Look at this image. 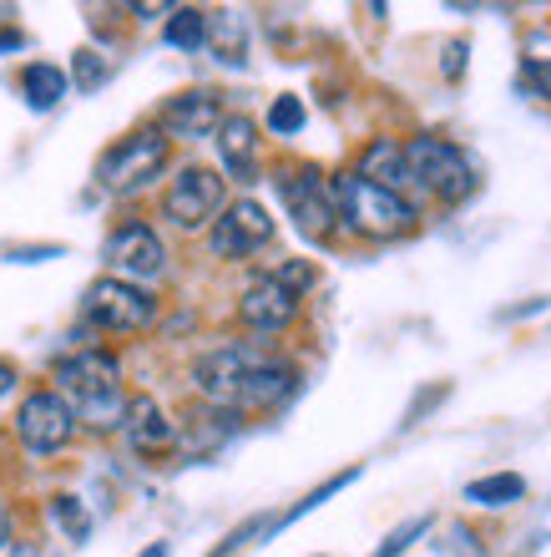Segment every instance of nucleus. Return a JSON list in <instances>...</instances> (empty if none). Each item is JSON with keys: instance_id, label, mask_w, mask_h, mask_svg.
Segmentation results:
<instances>
[{"instance_id": "7ed1b4c3", "label": "nucleus", "mask_w": 551, "mask_h": 557, "mask_svg": "<svg viewBox=\"0 0 551 557\" xmlns=\"http://www.w3.org/2000/svg\"><path fill=\"white\" fill-rule=\"evenodd\" d=\"M334 198H339V223L364 238H400L415 228V203L405 193L375 188V183H364L354 173L334 177Z\"/></svg>"}, {"instance_id": "9b49d317", "label": "nucleus", "mask_w": 551, "mask_h": 557, "mask_svg": "<svg viewBox=\"0 0 551 557\" xmlns=\"http://www.w3.org/2000/svg\"><path fill=\"white\" fill-rule=\"evenodd\" d=\"M102 259H107V269H112V278H127V284L158 278L162 269H167V249H162L158 228H147V223H122V228H112V238L102 244Z\"/></svg>"}, {"instance_id": "f257e3e1", "label": "nucleus", "mask_w": 551, "mask_h": 557, "mask_svg": "<svg viewBox=\"0 0 551 557\" xmlns=\"http://www.w3.org/2000/svg\"><path fill=\"white\" fill-rule=\"evenodd\" d=\"M57 396L66 400V411L76 425L91 431H116L122 411H127V391H122V366L107 350H76L57 366Z\"/></svg>"}, {"instance_id": "9d476101", "label": "nucleus", "mask_w": 551, "mask_h": 557, "mask_svg": "<svg viewBox=\"0 0 551 557\" xmlns=\"http://www.w3.org/2000/svg\"><path fill=\"white\" fill-rule=\"evenodd\" d=\"M268 238H274L268 208L253 203V198H238V203H228L218 219H213V228H208V249L218 253V259H248V253H259Z\"/></svg>"}, {"instance_id": "f03ea898", "label": "nucleus", "mask_w": 551, "mask_h": 557, "mask_svg": "<svg viewBox=\"0 0 551 557\" xmlns=\"http://www.w3.org/2000/svg\"><path fill=\"white\" fill-rule=\"evenodd\" d=\"M405 173L410 188L425 193V198H440V203H461L476 193V162L465 158V147H455L450 137H410L405 147Z\"/></svg>"}, {"instance_id": "4be33fe9", "label": "nucleus", "mask_w": 551, "mask_h": 557, "mask_svg": "<svg viewBox=\"0 0 551 557\" xmlns=\"http://www.w3.org/2000/svg\"><path fill=\"white\" fill-rule=\"evenodd\" d=\"M162 36H167V46H177V51H198V46H208V11L177 5V11H167Z\"/></svg>"}, {"instance_id": "473e14b6", "label": "nucleus", "mask_w": 551, "mask_h": 557, "mask_svg": "<svg viewBox=\"0 0 551 557\" xmlns=\"http://www.w3.org/2000/svg\"><path fill=\"white\" fill-rule=\"evenodd\" d=\"M5 547H11V512L0 507V553H5Z\"/></svg>"}, {"instance_id": "6ab92c4d", "label": "nucleus", "mask_w": 551, "mask_h": 557, "mask_svg": "<svg viewBox=\"0 0 551 557\" xmlns=\"http://www.w3.org/2000/svg\"><path fill=\"white\" fill-rule=\"evenodd\" d=\"M208 46L218 51V61L243 66L248 61V21L238 11H213L208 15Z\"/></svg>"}, {"instance_id": "4468645a", "label": "nucleus", "mask_w": 551, "mask_h": 557, "mask_svg": "<svg viewBox=\"0 0 551 557\" xmlns=\"http://www.w3.org/2000/svg\"><path fill=\"white\" fill-rule=\"evenodd\" d=\"M122 431H127L132 451L142 456H162L177 446V425L167 421V411H162L152 396H132L127 411H122Z\"/></svg>"}, {"instance_id": "f704fd0d", "label": "nucleus", "mask_w": 551, "mask_h": 557, "mask_svg": "<svg viewBox=\"0 0 551 557\" xmlns=\"http://www.w3.org/2000/svg\"><path fill=\"white\" fill-rule=\"evenodd\" d=\"M142 557H173V547H167V543H152Z\"/></svg>"}, {"instance_id": "ddd939ff", "label": "nucleus", "mask_w": 551, "mask_h": 557, "mask_svg": "<svg viewBox=\"0 0 551 557\" xmlns=\"http://www.w3.org/2000/svg\"><path fill=\"white\" fill-rule=\"evenodd\" d=\"M218 122H223V97L218 91H203V87L177 91L173 102L162 107V127H167L173 137H188V143L213 137L218 133Z\"/></svg>"}, {"instance_id": "6e6552de", "label": "nucleus", "mask_w": 551, "mask_h": 557, "mask_svg": "<svg viewBox=\"0 0 551 557\" xmlns=\"http://www.w3.org/2000/svg\"><path fill=\"white\" fill-rule=\"evenodd\" d=\"M263 360H268V355H263V345H253V339H233V345H218V350H208L203 360L192 366L198 396L213 400V406H223V411H233V400H238L243 381L263 366Z\"/></svg>"}, {"instance_id": "2eb2a0df", "label": "nucleus", "mask_w": 551, "mask_h": 557, "mask_svg": "<svg viewBox=\"0 0 551 557\" xmlns=\"http://www.w3.org/2000/svg\"><path fill=\"white\" fill-rule=\"evenodd\" d=\"M299 391V370L289 366V360H263L253 375L243 381V391H238V400H233V411H274V406H284V400Z\"/></svg>"}, {"instance_id": "f8f14e48", "label": "nucleus", "mask_w": 551, "mask_h": 557, "mask_svg": "<svg viewBox=\"0 0 551 557\" xmlns=\"http://www.w3.org/2000/svg\"><path fill=\"white\" fill-rule=\"evenodd\" d=\"M238 320L253 330V335H278V330H289L299 320V294L284 289L278 278H253L238 299Z\"/></svg>"}, {"instance_id": "2f4dec72", "label": "nucleus", "mask_w": 551, "mask_h": 557, "mask_svg": "<svg viewBox=\"0 0 551 557\" xmlns=\"http://www.w3.org/2000/svg\"><path fill=\"white\" fill-rule=\"evenodd\" d=\"M15 381H21V375H15V366H11V360H0V396H5V391H15Z\"/></svg>"}, {"instance_id": "cd10ccee", "label": "nucleus", "mask_w": 551, "mask_h": 557, "mask_svg": "<svg viewBox=\"0 0 551 557\" xmlns=\"http://www.w3.org/2000/svg\"><path fill=\"white\" fill-rule=\"evenodd\" d=\"M522 91L526 97H547L551 102V61H541V57L522 61Z\"/></svg>"}, {"instance_id": "b1692460", "label": "nucleus", "mask_w": 551, "mask_h": 557, "mask_svg": "<svg viewBox=\"0 0 551 557\" xmlns=\"http://www.w3.org/2000/svg\"><path fill=\"white\" fill-rule=\"evenodd\" d=\"M51 522H57L72 543H87L91 537V517L82 512V502L76 497H51Z\"/></svg>"}, {"instance_id": "1a4fd4ad", "label": "nucleus", "mask_w": 551, "mask_h": 557, "mask_svg": "<svg viewBox=\"0 0 551 557\" xmlns=\"http://www.w3.org/2000/svg\"><path fill=\"white\" fill-rule=\"evenodd\" d=\"M15 436L26 446L30 456H51L61 446H72L76 436V416L66 411V400L57 391H30L15 411Z\"/></svg>"}, {"instance_id": "a211bd4d", "label": "nucleus", "mask_w": 551, "mask_h": 557, "mask_svg": "<svg viewBox=\"0 0 551 557\" xmlns=\"http://www.w3.org/2000/svg\"><path fill=\"white\" fill-rule=\"evenodd\" d=\"M66 87H72V76L61 72V66H51V61H30L26 72H21V97H26L36 112H51V107L66 97Z\"/></svg>"}, {"instance_id": "423d86ee", "label": "nucleus", "mask_w": 551, "mask_h": 557, "mask_svg": "<svg viewBox=\"0 0 551 557\" xmlns=\"http://www.w3.org/2000/svg\"><path fill=\"white\" fill-rule=\"evenodd\" d=\"M223 208H228V188H223V177L213 168H183L162 193V219L183 228V234L208 228Z\"/></svg>"}, {"instance_id": "72a5a7b5", "label": "nucleus", "mask_w": 551, "mask_h": 557, "mask_svg": "<svg viewBox=\"0 0 551 557\" xmlns=\"http://www.w3.org/2000/svg\"><path fill=\"white\" fill-rule=\"evenodd\" d=\"M132 11L142 15V21H158V15H167V5H132Z\"/></svg>"}, {"instance_id": "bb28decb", "label": "nucleus", "mask_w": 551, "mask_h": 557, "mask_svg": "<svg viewBox=\"0 0 551 557\" xmlns=\"http://www.w3.org/2000/svg\"><path fill=\"white\" fill-rule=\"evenodd\" d=\"M72 76H76V87H82V91H97L107 82V61L97 57V51H76Z\"/></svg>"}, {"instance_id": "c756f323", "label": "nucleus", "mask_w": 551, "mask_h": 557, "mask_svg": "<svg viewBox=\"0 0 551 557\" xmlns=\"http://www.w3.org/2000/svg\"><path fill=\"white\" fill-rule=\"evenodd\" d=\"M57 244H46V249H15L11 253V264H41V259H57Z\"/></svg>"}, {"instance_id": "7c9ffc66", "label": "nucleus", "mask_w": 551, "mask_h": 557, "mask_svg": "<svg viewBox=\"0 0 551 557\" xmlns=\"http://www.w3.org/2000/svg\"><path fill=\"white\" fill-rule=\"evenodd\" d=\"M461 57H465V41H450L446 46V76H461Z\"/></svg>"}, {"instance_id": "39448f33", "label": "nucleus", "mask_w": 551, "mask_h": 557, "mask_svg": "<svg viewBox=\"0 0 551 557\" xmlns=\"http://www.w3.org/2000/svg\"><path fill=\"white\" fill-rule=\"evenodd\" d=\"M167 158H173L167 133L142 127V133H132V137L107 147L102 162H97V183H102L107 193H137V188H147L152 177H162Z\"/></svg>"}, {"instance_id": "f3484780", "label": "nucleus", "mask_w": 551, "mask_h": 557, "mask_svg": "<svg viewBox=\"0 0 551 557\" xmlns=\"http://www.w3.org/2000/svg\"><path fill=\"white\" fill-rule=\"evenodd\" d=\"M354 177L375 183V188L405 193L410 188V173H405V152H400V143H390V137H375V143L360 152V162H354Z\"/></svg>"}, {"instance_id": "5701e85b", "label": "nucleus", "mask_w": 551, "mask_h": 557, "mask_svg": "<svg viewBox=\"0 0 551 557\" xmlns=\"http://www.w3.org/2000/svg\"><path fill=\"white\" fill-rule=\"evenodd\" d=\"M354 476H360V467H349V471H339V476H329V482H324V486H314V492H309V497L299 502V507H289V512H284V517H274V522H268V532L289 528V522H299V517H304V512H314V507H320V502H329L334 492H345V486L354 482Z\"/></svg>"}, {"instance_id": "c85d7f7f", "label": "nucleus", "mask_w": 551, "mask_h": 557, "mask_svg": "<svg viewBox=\"0 0 551 557\" xmlns=\"http://www.w3.org/2000/svg\"><path fill=\"white\" fill-rule=\"evenodd\" d=\"M268 278H278L284 289H293V294H299V299H304V289H309V284H314V264H304V259H289V264H278Z\"/></svg>"}, {"instance_id": "0eeeda50", "label": "nucleus", "mask_w": 551, "mask_h": 557, "mask_svg": "<svg viewBox=\"0 0 551 557\" xmlns=\"http://www.w3.org/2000/svg\"><path fill=\"white\" fill-rule=\"evenodd\" d=\"M82 309H87V320L97 330H112V335H137V330H147L158 320V299L142 284H127V278H112V274L91 284Z\"/></svg>"}, {"instance_id": "dca6fc26", "label": "nucleus", "mask_w": 551, "mask_h": 557, "mask_svg": "<svg viewBox=\"0 0 551 557\" xmlns=\"http://www.w3.org/2000/svg\"><path fill=\"white\" fill-rule=\"evenodd\" d=\"M213 143H218V158H223V168H228V177L253 183V173H259V122L243 117V112H233V117L218 122Z\"/></svg>"}, {"instance_id": "412c9836", "label": "nucleus", "mask_w": 551, "mask_h": 557, "mask_svg": "<svg viewBox=\"0 0 551 557\" xmlns=\"http://www.w3.org/2000/svg\"><path fill=\"white\" fill-rule=\"evenodd\" d=\"M228 436H238V411L213 406V411H198L188 421V446L192 451H213V446H223Z\"/></svg>"}, {"instance_id": "20e7f679", "label": "nucleus", "mask_w": 551, "mask_h": 557, "mask_svg": "<svg viewBox=\"0 0 551 557\" xmlns=\"http://www.w3.org/2000/svg\"><path fill=\"white\" fill-rule=\"evenodd\" d=\"M278 198L289 208L293 228L309 238V244H329L345 223H339V198H334V177H324L320 168H284L278 173Z\"/></svg>"}, {"instance_id": "393cba45", "label": "nucleus", "mask_w": 551, "mask_h": 557, "mask_svg": "<svg viewBox=\"0 0 551 557\" xmlns=\"http://www.w3.org/2000/svg\"><path fill=\"white\" fill-rule=\"evenodd\" d=\"M425 532H430V512H425V517H410V522H400V528H395L390 537H385V543H379L370 557H405L410 547L425 537Z\"/></svg>"}, {"instance_id": "a878e982", "label": "nucleus", "mask_w": 551, "mask_h": 557, "mask_svg": "<svg viewBox=\"0 0 551 557\" xmlns=\"http://www.w3.org/2000/svg\"><path fill=\"white\" fill-rule=\"evenodd\" d=\"M268 127H274L278 137H293L299 127H304V102H299V97H274V107H268Z\"/></svg>"}, {"instance_id": "aec40b11", "label": "nucleus", "mask_w": 551, "mask_h": 557, "mask_svg": "<svg viewBox=\"0 0 551 557\" xmlns=\"http://www.w3.org/2000/svg\"><path fill=\"white\" fill-rule=\"evenodd\" d=\"M522 497L526 476H516V471H491L480 482H465V502H476V507H516Z\"/></svg>"}]
</instances>
